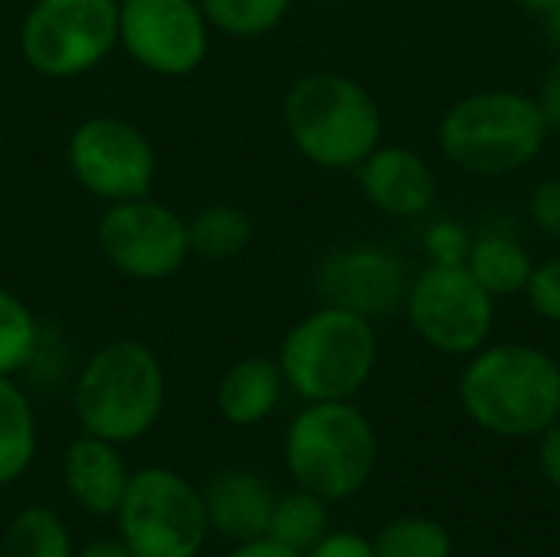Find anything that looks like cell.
<instances>
[{
    "label": "cell",
    "instance_id": "10",
    "mask_svg": "<svg viewBox=\"0 0 560 557\" xmlns=\"http://www.w3.org/2000/svg\"><path fill=\"white\" fill-rule=\"evenodd\" d=\"M66 161L79 187L105 204L148 197L158 174L148 135L115 115H92L79 121L69 135Z\"/></svg>",
    "mask_w": 560,
    "mask_h": 557
},
{
    "label": "cell",
    "instance_id": "9",
    "mask_svg": "<svg viewBox=\"0 0 560 557\" xmlns=\"http://www.w3.org/2000/svg\"><path fill=\"white\" fill-rule=\"evenodd\" d=\"M118 46V0H33L20 23V56L49 79L95 69Z\"/></svg>",
    "mask_w": 560,
    "mask_h": 557
},
{
    "label": "cell",
    "instance_id": "6",
    "mask_svg": "<svg viewBox=\"0 0 560 557\" xmlns=\"http://www.w3.org/2000/svg\"><path fill=\"white\" fill-rule=\"evenodd\" d=\"M285 466L299 489L325 502L358 496L377 466V433L351 401L308 404L285 433Z\"/></svg>",
    "mask_w": 560,
    "mask_h": 557
},
{
    "label": "cell",
    "instance_id": "36",
    "mask_svg": "<svg viewBox=\"0 0 560 557\" xmlns=\"http://www.w3.org/2000/svg\"><path fill=\"white\" fill-rule=\"evenodd\" d=\"M315 3H331V0H315Z\"/></svg>",
    "mask_w": 560,
    "mask_h": 557
},
{
    "label": "cell",
    "instance_id": "28",
    "mask_svg": "<svg viewBox=\"0 0 560 557\" xmlns=\"http://www.w3.org/2000/svg\"><path fill=\"white\" fill-rule=\"evenodd\" d=\"M528 217L532 223L551 236V240H560V174L555 177H545L532 187L528 194Z\"/></svg>",
    "mask_w": 560,
    "mask_h": 557
},
{
    "label": "cell",
    "instance_id": "35",
    "mask_svg": "<svg viewBox=\"0 0 560 557\" xmlns=\"http://www.w3.org/2000/svg\"><path fill=\"white\" fill-rule=\"evenodd\" d=\"M545 26H548V36H551V43L560 49V3L545 16Z\"/></svg>",
    "mask_w": 560,
    "mask_h": 557
},
{
    "label": "cell",
    "instance_id": "5",
    "mask_svg": "<svg viewBox=\"0 0 560 557\" xmlns=\"http://www.w3.org/2000/svg\"><path fill=\"white\" fill-rule=\"evenodd\" d=\"M377 332L374 322L338 309L322 305L282 338L279 368L285 384L305 401H351L377 368Z\"/></svg>",
    "mask_w": 560,
    "mask_h": 557
},
{
    "label": "cell",
    "instance_id": "8",
    "mask_svg": "<svg viewBox=\"0 0 560 557\" xmlns=\"http://www.w3.org/2000/svg\"><path fill=\"white\" fill-rule=\"evenodd\" d=\"M495 302L466 263H427L410 276L404 312L423 345L450 358H469L492 338Z\"/></svg>",
    "mask_w": 560,
    "mask_h": 557
},
{
    "label": "cell",
    "instance_id": "33",
    "mask_svg": "<svg viewBox=\"0 0 560 557\" xmlns=\"http://www.w3.org/2000/svg\"><path fill=\"white\" fill-rule=\"evenodd\" d=\"M82 557H138L121 538L112 542V538H92L85 548H82Z\"/></svg>",
    "mask_w": 560,
    "mask_h": 557
},
{
    "label": "cell",
    "instance_id": "29",
    "mask_svg": "<svg viewBox=\"0 0 560 557\" xmlns=\"http://www.w3.org/2000/svg\"><path fill=\"white\" fill-rule=\"evenodd\" d=\"M302 557H374V545L354 532H325Z\"/></svg>",
    "mask_w": 560,
    "mask_h": 557
},
{
    "label": "cell",
    "instance_id": "21",
    "mask_svg": "<svg viewBox=\"0 0 560 557\" xmlns=\"http://www.w3.org/2000/svg\"><path fill=\"white\" fill-rule=\"evenodd\" d=\"M0 557H75L69 529L46 506H26L3 532Z\"/></svg>",
    "mask_w": 560,
    "mask_h": 557
},
{
    "label": "cell",
    "instance_id": "15",
    "mask_svg": "<svg viewBox=\"0 0 560 557\" xmlns=\"http://www.w3.org/2000/svg\"><path fill=\"white\" fill-rule=\"evenodd\" d=\"M210 532H220L233 542H256L269 535L276 492L272 486L249 469H220L200 489Z\"/></svg>",
    "mask_w": 560,
    "mask_h": 557
},
{
    "label": "cell",
    "instance_id": "25",
    "mask_svg": "<svg viewBox=\"0 0 560 557\" xmlns=\"http://www.w3.org/2000/svg\"><path fill=\"white\" fill-rule=\"evenodd\" d=\"M374 557H450V532L433 519H400L377 532Z\"/></svg>",
    "mask_w": 560,
    "mask_h": 557
},
{
    "label": "cell",
    "instance_id": "30",
    "mask_svg": "<svg viewBox=\"0 0 560 557\" xmlns=\"http://www.w3.org/2000/svg\"><path fill=\"white\" fill-rule=\"evenodd\" d=\"M535 98H538V105H541L548 125H551V128H560V49L558 56H555V62L548 66V72H545V79H541Z\"/></svg>",
    "mask_w": 560,
    "mask_h": 557
},
{
    "label": "cell",
    "instance_id": "11",
    "mask_svg": "<svg viewBox=\"0 0 560 557\" xmlns=\"http://www.w3.org/2000/svg\"><path fill=\"white\" fill-rule=\"evenodd\" d=\"M95 240L102 256L138 282L167 279L180 272L190 256L187 220L151 197L108 204L95 227Z\"/></svg>",
    "mask_w": 560,
    "mask_h": 557
},
{
    "label": "cell",
    "instance_id": "27",
    "mask_svg": "<svg viewBox=\"0 0 560 557\" xmlns=\"http://www.w3.org/2000/svg\"><path fill=\"white\" fill-rule=\"evenodd\" d=\"M522 295L528 299V305L538 318L560 325V256L535 263V272Z\"/></svg>",
    "mask_w": 560,
    "mask_h": 557
},
{
    "label": "cell",
    "instance_id": "4",
    "mask_svg": "<svg viewBox=\"0 0 560 557\" xmlns=\"http://www.w3.org/2000/svg\"><path fill=\"white\" fill-rule=\"evenodd\" d=\"M164 368L138 338L102 345L79 371L72 407L85 433L115 446L141 440L164 410Z\"/></svg>",
    "mask_w": 560,
    "mask_h": 557
},
{
    "label": "cell",
    "instance_id": "31",
    "mask_svg": "<svg viewBox=\"0 0 560 557\" xmlns=\"http://www.w3.org/2000/svg\"><path fill=\"white\" fill-rule=\"evenodd\" d=\"M538 460H541V473L548 476V483L560 489V420H555V423L541 433Z\"/></svg>",
    "mask_w": 560,
    "mask_h": 557
},
{
    "label": "cell",
    "instance_id": "14",
    "mask_svg": "<svg viewBox=\"0 0 560 557\" xmlns=\"http://www.w3.org/2000/svg\"><path fill=\"white\" fill-rule=\"evenodd\" d=\"M364 200L394 217L417 220L436 204V174L430 161L404 144H377L358 167Z\"/></svg>",
    "mask_w": 560,
    "mask_h": 557
},
{
    "label": "cell",
    "instance_id": "32",
    "mask_svg": "<svg viewBox=\"0 0 560 557\" xmlns=\"http://www.w3.org/2000/svg\"><path fill=\"white\" fill-rule=\"evenodd\" d=\"M226 557H302L299 552L272 542V538H256V542H243L236 552H230Z\"/></svg>",
    "mask_w": 560,
    "mask_h": 557
},
{
    "label": "cell",
    "instance_id": "18",
    "mask_svg": "<svg viewBox=\"0 0 560 557\" xmlns=\"http://www.w3.org/2000/svg\"><path fill=\"white\" fill-rule=\"evenodd\" d=\"M466 269L476 276V282L489 295L509 299V295L525 292V286L535 272V259L515 233H509L502 227H489L472 236Z\"/></svg>",
    "mask_w": 560,
    "mask_h": 557
},
{
    "label": "cell",
    "instance_id": "12",
    "mask_svg": "<svg viewBox=\"0 0 560 557\" xmlns=\"http://www.w3.org/2000/svg\"><path fill=\"white\" fill-rule=\"evenodd\" d=\"M118 43L158 76H190L210 49L197 0H118Z\"/></svg>",
    "mask_w": 560,
    "mask_h": 557
},
{
    "label": "cell",
    "instance_id": "13",
    "mask_svg": "<svg viewBox=\"0 0 560 557\" xmlns=\"http://www.w3.org/2000/svg\"><path fill=\"white\" fill-rule=\"evenodd\" d=\"M410 286L407 263L374 243H354L328 253L315 269V289L322 305H338L364 318H387L404 309Z\"/></svg>",
    "mask_w": 560,
    "mask_h": 557
},
{
    "label": "cell",
    "instance_id": "17",
    "mask_svg": "<svg viewBox=\"0 0 560 557\" xmlns=\"http://www.w3.org/2000/svg\"><path fill=\"white\" fill-rule=\"evenodd\" d=\"M282 387H285V378H282L279 361L243 358L217 384L220 417L233 427H256L279 407Z\"/></svg>",
    "mask_w": 560,
    "mask_h": 557
},
{
    "label": "cell",
    "instance_id": "20",
    "mask_svg": "<svg viewBox=\"0 0 560 557\" xmlns=\"http://www.w3.org/2000/svg\"><path fill=\"white\" fill-rule=\"evenodd\" d=\"M253 240V220L236 204H207L187 220L190 253L210 263L240 256Z\"/></svg>",
    "mask_w": 560,
    "mask_h": 557
},
{
    "label": "cell",
    "instance_id": "22",
    "mask_svg": "<svg viewBox=\"0 0 560 557\" xmlns=\"http://www.w3.org/2000/svg\"><path fill=\"white\" fill-rule=\"evenodd\" d=\"M328 532V509L325 499H318L315 492H289L282 499H276L272 509V522H269V535L272 542L305 555L322 535Z\"/></svg>",
    "mask_w": 560,
    "mask_h": 557
},
{
    "label": "cell",
    "instance_id": "34",
    "mask_svg": "<svg viewBox=\"0 0 560 557\" xmlns=\"http://www.w3.org/2000/svg\"><path fill=\"white\" fill-rule=\"evenodd\" d=\"M515 3H518L525 13H532V16H541V20H545V16L558 7L560 0H515Z\"/></svg>",
    "mask_w": 560,
    "mask_h": 557
},
{
    "label": "cell",
    "instance_id": "16",
    "mask_svg": "<svg viewBox=\"0 0 560 557\" xmlns=\"http://www.w3.org/2000/svg\"><path fill=\"white\" fill-rule=\"evenodd\" d=\"M62 479L79 509L105 519L118 512L131 476L115 443L85 433L69 443L62 456Z\"/></svg>",
    "mask_w": 560,
    "mask_h": 557
},
{
    "label": "cell",
    "instance_id": "24",
    "mask_svg": "<svg viewBox=\"0 0 560 557\" xmlns=\"http://www.w3.org/2000/svg\"><path fill=\"white\" fill-rule=\"evenodd\" d=\"M39 322L33 309L10 289H0V374L13 378L26 364H33L39 351Z\"/></svg>",
    "mask_w": 560,
    "mask_h": 557
},
{
    "label": "cell",
    "instance_id": "2",
    "mask_svg": "<svg viewBox=\"0 0 560 557\" xmlns=\"http://www.w3.org/2000/svg\"><path fill=\"white\" fill-rule=\"evenodd\" d=\"M551 125L535 95L482 89L453 102L436 128L443 158L476 177L525 171L545 151Z\"/></svg>",
    "mask_w": 560,
    "mask_h": 557
},
{
    "label": "cell",
    "instance_id": "3",
    "mask_svg": "<svg viewBox=\"0 0 560 557\" xmlns=\"http://www.w3.org/2000/svg\"><path fill=\"white\" fill-rule=\"evenodd\" d=\"M282 118L295 151L325 171H358L384 135L377 98L345 72L302 76L285 95Z\"/></svg>",
    "mask_w": 560,
    "mask_h": 557
},
{
    "label": "cell",
    "instance_id": "7",
    "mask_svg": "<svg viewBox=\"0 0 560 557\" xmlns=\"http://www.w3.org/2000/svg\"><path fill=\"white\" fill-rule=\"evenodd\" d=\"M115 519L118 538L138 557H197L210 535L200 489L164 466L128 479Z\"/></svg>",
    "mask_w": 560,
    "mask_h": 557
},
{
    "label": "cell",
    "instance_id": "23",
    "mask_svg": "<svg viewBox=\"0 0 560 557\" xmlns=\"http://www.w3.org/2000/svg\"><path fill=\"white\" fill-rule=\"evenodd\" d=\"M207 23L236 39H256L289 16L292 0H197Z\"/></svg>",
    "mask_w": 560,
    "mask_h": 557
},
{
    "label": "cell",
    "instance_id": "26",
    "mask_svg": "<svg viewBox=\"0 0 560 557\" xmlns=\"http://www.w3.org/2000/svg\"><path fill=\"white\" fill-rule=\"evenodd\" d=\"M469 246H472V233L456 220H433L423 233L427 263H446V266L466 263Z\"/></svg>",
    "mask_w": 560,
    "mask_h": 557
},
{
    "label": "cell",
    "instance_id": "19",
    "mask_svg": "<svg viewBox=\"0 0 560 557\" xmlns=\"http://www.w3.org/2000/svg\"><path fill=\"white\" fill-rule=\"evenodd\" d=\"M36 456V417L26 394L0 374V486L16 483Z\"/></svg>",
    "mask_w": 560,
    "mask_h": 557
},
{
    "label": "cell",
    "instance_id": "1",
    "mask_svg": "<svg viewBox=\"0 0 560 557\" xmlns=\"http://www.w3.org/2000/svg\"><path fill=\"white\" fill-rule=\"evenodd\" d=\"M459 404L495 437H541L560 420V364L538 345L499 341L469 355Z\"/></svg>",
    "mask_w": 560,
    "mask_h": 557
}]
</instances>
